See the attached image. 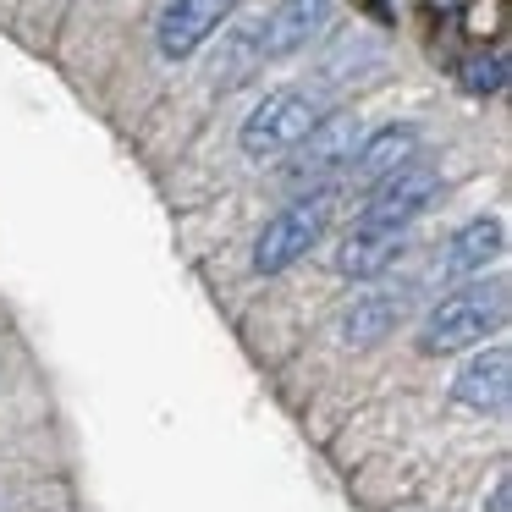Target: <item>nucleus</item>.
I'll return each mask as SVG.
<instances>
[{"instance_id":"1","label":"nucleus","mask_w":512,"mask_h":512,"mask_svg":"<svg viewBox=\"0 0 512 512\" xmlns=\"http://www.w3.org/2000/svg\"><path fill=\"white\" fill-rule=\"evenodd\" d=\"M501 325H507V287L501 281H474V287H457L452 298L435 303L419 331V347L430 358L463 353V347H479L485 336H496Z\"/></svg>"},{"instance_id":"2","label":"nucleus","mask_w":512,"mask_h":512,"mask_svg":"<svg viewBox=\"0 0 512 512\" xmlns=\"http://www.w3.org/2000/svg\"><path fill=\"white\" fill-rule=\"evenodd\" d=\"M331 210H336L331 188H314V193H303V199H292L287 210L270 215L265 232L254 237V270H259V276H281L287 265H298V259L325 237Z\"/></svg>"},{"instance_id":"3","label":"nucleus","mask_w":512,"mask_h":512,"mask_svg":"<svg viewBox=\"0 0 512 512\" xmlns=\"http://www.w3.org/2000/svg\"><path fill=\"white\" fill-rule=\"evenodd\" d=\"M314 122H320V100H314L309 89H276L243 116L237 144H243L248 160H276V155H287Z\"/></svg>"},{"instance_id":"4","label":"nucleus","mask_w":512,"mask_h":512,"mask_svg":"<svg viewBox=\"0 0 512 512\" xmlns=\"http://www.w3.org/2000/svg\"><path fill=\"white\" fill-rule=\"evenodd\" d=\"M358 138H364V122H358V116H347V111L320 116V122H314L309 133H303L298 144L287 149V155H292L287 182H292L298 193H303V188H325V182H331L336 171L353 160Z\"/></svg>"},{"instance_id":"5","label":"nucleus","mask_w":512,"mask_h":512,"mask_svg":"<svg viewBox=\"0 0 512 512\" xmlns=\"http://www.w3.org/2000/svg\"><path fill=\"white\" fill-rule=\"evenodd\" d=\"M441 193V177L430 166H397L391 177L369 182V199L358 210V226H408L413 215H424Z\"/></svg>"},{"instance_id":"6","label":"nucleus","mask_w":512,"mask_h":512,"mask_svg":"<svg viewBox=\"0 0 512 512\" xmlns=\"http://www.w3.org/2000/svg\"><path fill=\"white\" fill-rule=\"evenodd\" d=\"M331 17H336V0H276L265 12V23H254L259 56L265 61L298 56V50H309L331 28Z\"/></svg>"},{"instance_id":"7","label":"nucleus","mask_w":512,"mask_h":512,"mask_svg":"<svg viewBox=\"0 0 512 512\" xmlns=\"http://www.w3.org/2000/svg\"><path fill=\"white\" fill-rule=\"evenodd\" d=\"M232 12H237V0H166V12H160V23H155L160 56L188 61Z\"/></svg>"},{"instance_id":"8","label":"nucleus","mask_w":512,"mask_h":512,"mask_svg":"<svg viewBox=\"0 0 512 512\" xmlns=\"http://www.w3.org/2000/svg\"><path fill=\"white\" fill-rule=\"evenodd\" d=\"M419 155V127L413 122H397V127H380V133L358 138L353 160H347V182H358V188H369V182L391 177L397 166H408V160Z\"/></svg>"},{"instance_id":"9","label":"nucleus","mask_w":512,"mask_h":512,"mask_svg":"<svg viewBox=\"0 0 512 512\" xmlns=\"http://www.w3.org/2000/svg\"><path fill=\"white\" fill-rule=\"evenodd\" d=\"M402 248H408V232H402V226H353L347 243L336 248V270L353 276V281H375L402 259Z\"/></svg>"},{"instance_id":"10","label":"nucleus","mask_w":512,"mask_h":512,"mask_svg":"<svg viewBox=\"0 0 512 512\" xmlns=\"http://www.w3.org/2000/svg\"><path fill=\"white\" fill-rule=\"evenodd\" d=\"M512 391V353L507 347H485L479 358H468V369L452 380V397L474 413H501Z\"/></svg>"},{"instance_id":"11","label":"nucleus","mask_w":512,"mask_h":512,"mask_svg":"<svg viewBox=\"0 0 512 512\" xmlns=\"http://www.w3.org/2000/svg\"><path fill=\"white\" fill-rule=\"evenodd\" d=\"M501 248H507V232H501V221H468L463 232L446 243L441 254V276L463 281V276H479L485 265H496Z\"/></svg>"},{"instance_id":"12","label":"nucleus","mask_w":512,"mask_h":512,"mask_svg":"<svg viewBox=\"0 0 512 512\" xmlns=\"http://www.w3.org/2000/svg\"><path fill=\"white\" fill-rule=\"evenodd\" d=\"M402 320H408V292H364V298H353V309L342 314V336L353 347H369V342H380V336H391Z\"/></svg>"},{"instance_id":"13","label":"nucleus","mask_w":512,"mask_h":512,"mask_svg":"<svg viewBox=\"0 0 512 512\" xmlns=\"http://www.w3.org/2000/svg\"><path fill=\"white\" fill-rule=\"evenodd\" d=\"M259 67H265V56H259L254 28H237L221 45V56H215V89H237V83H248Z\"/></svg>"},{"instance_id":"14","label":"nucleus","mask_w":512,"mask_h":512,"mask_svg":"<svg viewBox=\"0 0 512 512\" xmlns=\"http://www.w3.org/2000/svg\"><path fill=\"white\" fill-rule=\"evenodd\" d=\"M507 83V56L501 50H479V56L463 61V89L468 94H496Z\"/></svg>"},{"instance_id":"15","label":"nucleus","mask_w":512,"mask_h":512,"mask_svg":"<svg viewBox=\"0 0 512 512\" xmlns=\"http://www.w3.org/2000/svg\"><path fill=\"white\" fill-rule=\"evenodd\" d=\"M490 512H507V479L496 485V496H490Z\"/></svg>"},{"instance_id":"16","label":"nucleus","mask_w":512,"mask_h":512,"mask_svg":"<svg viewBox=\"0 0 512 512\" xmlns=\"http://www.w3.org/2000/svg\"><path fill=\"white\" fill-rule=\"evenodd\" d=\"M435 6H441V12H463L468 0H435Z\"/></svg>"}]
</instances>
